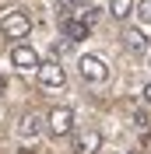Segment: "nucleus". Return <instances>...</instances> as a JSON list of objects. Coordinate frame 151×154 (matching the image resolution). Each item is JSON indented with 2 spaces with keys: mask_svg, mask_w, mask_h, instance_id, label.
<instances>
[{
  "mask_svg": "<svg viewBox=\"0 0 151 154\" xmlns=\"http://www.w3.org/2000/svg\"><path fill=\"white\" fill-rule=\"evenodd\" d=\"M0 32H4V38H28L32 21H28V14H21V11H4V14H0Z\"/></svg>",
  "mask_w": 151,
  "mask_h": 154,
  "instance_id": "obj_1",
  "label": "nucleus"
},
{
  "mask_svg": "<svg viewBox=\"0 0 151 154\" xmlns=\"http://www.w3.org/2000/svg\"><path fill=\"white\" fill-rule=\"evenodd\" d=\"M77 70H81V77L92 81V84H102L105 77H109V67H105L98 56H81L77 60Z\"/></svg>",
  "mask_w": 151,
  "mask_h": 154,
  "instance_id": "obj_2",
  "label": "nucleus"
},
{
  "mask_svg": "<svg viewBox=\"0 0 151 154\" xmlns=\"http://www.w3.org/2000/svg\"><path fill=\"white\" fill-rule=\"evenodd\" d=\"M70 130H74V112H70L67 105H56L53 112H49V133L53 137H67Z\"/></svg>",
  "mask_w": 151,
  "mask_h": 154,
  "instance_id": "obj_3",
  "label": "nucleus"
},
{
  "mask_svg": "<svg viewBox=\"0 0 151 154\" xmlns=\"http://www.w3.org/2000/svg\"><path fill=\"white\" fill-rule=\"evenodd\" d=\"M39 84H42V88H63L67 84V74H63V67H60L56 60L39 63Z\"/></svg>",
  "mask_w": 151,
  "mask_h": 154,
  "instance_id": "obj_4",
  "label": "nucleus"
},
{
  "mask_svg": "<svg viewBox=\"0 0 151 154\" xmlns=\"http://www.w3.org/2000/svg\"><path fill=\"white\" fill-rule=\"evenodd\" d=\"M11 63L18 70H39V53L32 46H25V42H18V46L11 49Z\"/></svg>",
  "mask_w": 151,
  "mask_h": 154,
  "instance_id": "obj_5",
  "label": "nucleus"
},
{
  "mask_svg": "<svg viewBox=\"0 0 151 154\" xmlns=\"http://www.w3.org/2000/svg\"><path fill=\"white\" fill-rule=\"evenodd\" d=\"M74 151L77 154H98L102 151V133L98 130H81L77 140H74Z\"/></svg>",
  "mask_w": 151,
  "mask_h": 154,
  "instance_id": "obj_6",
  "label": "nucleus"
},
{
  "mask_svg": "<svg viewBox=\"0 0 151 154\" xmlns=\"http://www.w3.org/2000/svg\"><path fill=\"white\" fill-rule=\"evenodd\" d=\"M88 32H92V25H85L81 18H63V38L67 42H85Z\"/></svg>",
  "mask_w": 151,
  "mask_h": 154,
  "instance_id": "obj_7",
  "label": "nucleus"
},
{
  "mask_svg": "<svg viewBox=\"0 0 151 154\" xmlns=\"http://www.w3.org/2000/svg\"><path fill=\"white\" fill-rule=\"evenodd\" d=\"M123 46L130 49V53H148V35L141 28H127L123 32Z\"/></svg>",
  "mask_w": 151,
  "mask_h": 154,
  "instance_id": "obj_8",
  "label": "nucleus"
},
{
  "mask_svg": "<svg viewBox=\"0 0 151 154\" xmlns=\"http://www.w3.org/2000/svg\"><path fill=\"white\" fill-rule=\"evenodd\" d=\"M130 11H133V0H109V14H113V18L123 21Z\"/></svg>",
  "mask_w": 151,
  "mask_h": 154,
  "instance_id": "obj_9",
  "label": "nucleus"
},
{
  "mask_svg": "<svg viewBox=\"0 0 151 154\" xmlns=\"http://www.w3.org/2000/svg\"><path fill=\"white\" fill-rule=\"evenodd\" d=\"M18 133H21V137H35V133H39V116H35V112H28L25 119H21Z\"/></svg>",
  "mask_w": 151,
  "mask_h": 154,
  "instance_id": "obj_10",
  "label": "nucleus"
},
{
  "mask_svg": "<svg viewBox=\"0 0 151 154\" xmlns=\"http://www.w3.org/2000/svg\"><path fill=\"white\" fill-rule=\"evenodd\" d=\"M133 14H137L141 25H151V0H137V11Z\"/></svg>",
  "mask_w": 151,
  "mask_h": 154,
  "instance_id": "obj_11",
  "label": "nucleus"
},
{
  "mask_svg": "<svg viewBox=\"0 0 151 154\" xmlns=\"http://www.w3.org/2000/svg\"><path fill=\"white\" fill-rule=\"evenodd\" d=\"M137 126H141V130L151 126V112H148V109H137Z\"/></svg>",
  "mask_w": 151,
  "mask_h": 154,
  "instance_id": "obj_12",
  "label": "nucleus"
},
{
  "mask_svg": "<svg viewBox=\"0 0 151 154\" xmlns=\"http://www.w3.org/2000/svg\"><path fill=\"white\" fill-rule=\"evenodd\" d=\"M81 21H85V25H98V11H81Z\"/></svg>",
  "mask_w": 151,
  "mask_h": 154,
  "instance_id": "obj_13",
  "label": "nucleus"
},
{
  "mask_svg": "<svg viewBox=\"0 0 151 154\" xmlns=\"http://www.w3.org/2000/svg\"><path fill=\"white\" fill-rule=\"evenodd\" d=\"M18 154H46L42 147H25V151H18Z\"/></svg>",
  "mask_w": 151,
  "mask_h": 154,
  "instance_id": "obj_14",
  "label": "nucleus"
},
{
  "mask_svg": "<svg viewBox=\"0 0 151 154\" xmlns=\"http://www.w3.org/2000/svg\"><path fill=\"white\" fill-rule=\"evenodd\" d=\"M141 95H144V105H151V84H148V88H144Z\"/></svg>",
  "mask_w": 151,
  "mask_h": 154,
  "instance_id": "obj_15",
  "label": "nucleus"
},
{
  "mask_svg": "<svg viewBox=\"0 0 151 154\" xmlns=\"http://www.w3.org/2000/svg\"><path fill=\"white\" fill-rule=\"evenodd\" d=\"M4 91H7V84H4V77H0V95H4Z\"/></svg>",
  "mask_w": 151,
  "mask_h": 154,
  "instance_id": "obj_16",
  "label": "nucleus"
},
{
  "mask_svg": "<svg viewBox=\"0 0 151 154\" xmlns=\"http://www.w3.org/2000/svg\"><path fill=\"white\" fill-rule=\"evenodd\" d=\"M74 4H92V0H74Z\"/></svg>",
  "mask_w": 151,
  "mask_h": 154,
  "instance_id": "obj_17",
  "label": "nucleus"
}]
</instances>
